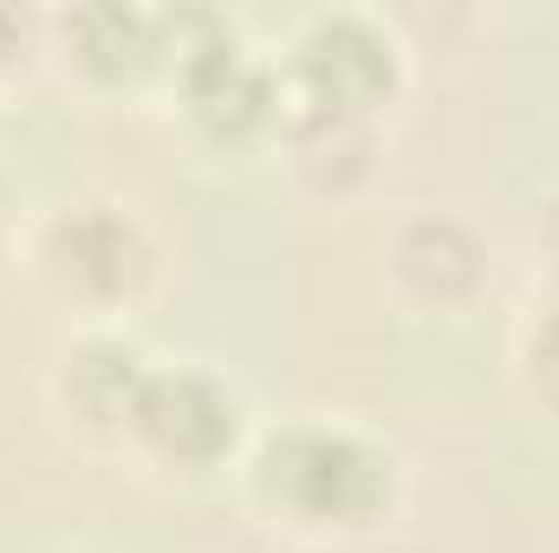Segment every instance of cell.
<instances>
[{
	"instance_id": "1",
	"label": "cell",
	"mask_w": 559,
	"mask_h": 553,
	"mask_svg": "<svg viewBox=\"0 0 559 553\" xmlns=\"http://www.w3.org/2000/svg\"><path fill=\"white\" fill-rule=\"evenodd\" d=\"M248 502L293 541H371L404 502V462L384 436L338 416H286L254 430L241 462Z\"/></svg>"
},
{
	"instance_id": "2",
	"label": "cell",
	"mask_w": 559,
	"mask_h": 553,
	"mask_svg": "<svg viewBox=\"0 0 559 553\" xmlns=\"http://www.w3.org/2000/svg\"><path fill=\"white\" fill-rule=\"evenodd\" d=\"M39 286L85 313L92 326H111L124 319L131 306H143L163 280V248L156 235L143 228L124 202H105V196H85V202H66L52 209L39 228H33V248H26Z\"/></svg>"
},
{
	"instance_id": "3",
	"label": "cell",
	"mask_w": 559,
	"mask_h": 553,
	"mask_svg": "<svg viewBox=\"0 0 559 553\" xmlns=\"http://www.w3.org/2000/svg\"><path fill=\"white\" fill-rule=\"evenodd\" d=\"M124 449L163 482H209L222 469H241L254 449L248 391L202 358L150 365L131 430H124Z\"/></svg>"
},
{
	"instance_id": "4",
	"label": "cell",
	"mask_w": 559,
	"mask_h": 553,
	"mask_svg": "<svg viewBox=\"0 0 559 553\" xmlns=\"http://www.w3.org/2000/svg\"><path fill=\"white\" fill-rule=\"evenodd\" d=\"M286 105L299 111H338V118H378V105L397 92V46L371 13H312L286 52Z\"/></svg>"
},
{
	"instance_id": "5",
	"label": "cell",
	"mask_w": 559,
	"mask_h": 553,
	"mask_svg": "<svg viewBox=\"0 0 559 553\" xmlns=\"http://www.w3.org/2000/svg\"><path fill=\"white\" fill-rule=\"evenodd\" d=\"M384 280L423 319H462L488 293L495 255H488V235L475 222H462L449 209H417L384 242Z\"/></svg>"
},
{
	"instance_id": "6",
	"label": "cell",
	"mask_w": 559,
	"mask_h": 553,
	"mask_svg": "<svg viewBox=\"0 0 559 553\" xmlns=\"http://www.w3.org/2000/svg\"><path fill=\"white\" fill-rule=\"evenodd\" d=\"M150 365L156 358L138 339H124L118 326H85L52 365V404L85 443H118L124 449V430H131Z\"/></svg>"
},
{
	"instance_id": "7",
	"label": "cell",
	"mask_w": 559,
	"mask_h": 553,
	"mask_svg": "<svg viewBox=\"0 0 559 553\" xmlns=\"http://www.w3.org/2000/svg\"><path fill=\"white\" fill-rule=\"evenodd\" d=\"M274 143H280V156H286V176L299 183V196L345 202V196L371 176L378 125L338 118V111H299V105H286Z\"/></svg>"
},
{
	"instance_id": "8",
	"label": "cell",
	"mask_w": 559,
	"mask_h": 553,
	"mask_svg": "<svg viewBox=\"0 0 559 553\" xmlns=\"http://www.w3.org/2000/svg\"><path fill=\"white\" fill-rule=\"evenodd\" d=\"M72 52L92 79H143L150 66H163V20L156 13H131V7H79L59 20Z\"/></svg>"
},
{
	"instance_id": "9",
	"label": "cell",
	"mask_w": 559,
	"mask_h": 553,
	"mask_svg": "<svg viewBox=\"0 0 559 553\" xmlns=\"http://www.w3.org/2000/svg\"><path fill=\"white\" fill-rule=\"evenodd\" d=\"M514 365H521V391L534 398V411L559 416V274H547V286L534 293V306L521 319Z\"/></svg>"
},
{
	"instance_id": "10",
	"label": "cell",
	"mask_w": 559,
	"mask_h": 553,
	"mask_svg": "<svg viewBox=\"0 0 559 553\" xmlns=\"http://www.w3.org/2000/svg\"><path fill=\"white\" fill-rule=\"evenodd\" d=\"M534 242H540V255H547V274H559V196L540 209V222H534Z\"/></svg>"
},
{
	"instance_id": "11",
	"label": "cell",
	"mask_w": 559,
	"mask_h": 553,
	"mask_svg": "<svg viewBox=\"0 0 559 553\" xmlns=\"http://www.w3.org/2000/svg\"><path fill=\"white\" fill-rule=\"evenodd\" d=\"M20 39H26V26H20V20H13L7 7H0V79H7V72L20 66V59H26V52H20Z\"/></svg>"
},
{
	"instance_id": "12",
	"label": "cell",
	"mask_w": 559,
	"mask_h": 553,
	"mask_svg": "<svg viewBox=\"0 0 559 553\" xmlns=\"http://www.w3.org/2000/svg\"><path fill=\"white\" fill-rule=\"evenodd\" d=\"M7 209H13V183H7V169H0V235H7Z\"/></svg>"
}]
</instances>
